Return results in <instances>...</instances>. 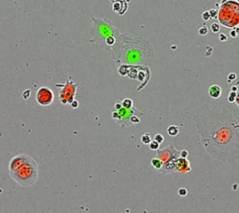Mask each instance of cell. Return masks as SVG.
I'll use <instances>...</instances> for the list:
<instances>
[{
	"label": "cell",
	"mask_w": 239,
	"mask_h": 213,
	"mask_svg": "<svg viewBox=\"0 0 239 213\" xmlns=\"http://www.w3.org/2000/svg\"><path fill=\"white\" fill-rule=\"evenodd\" d=\"M114 108L116 110H119L120 109H122V101H117L116 103H115L114 105Z\"/></svg>",
	"instance_id": "cell-28"
},
{
	"label": "cell",
	"mask_w": 239,
	"mask_h": 213,
	"mask_svg": "<svg viewBox=\"0 0 239 213\" xmlns=\"http://www.w3.org/2000/svg\"><path fill=\"white\" fill-rule=\"evenodd\" d=\"M202 19L204 20V21H206V22L209 21L211 18H210V15H209L208 11H204V12L202 13Z\"/></svg>",
	"instance_id": "cell-23"
},
{
	"label": "cell",
	"mask_w": 239,
	"mask_h": 213,
	"mask_svg": "<svg viewBox=\"0 0 239 213\" xmlns=\"http://www.w3.org/2000/svg\"><path fill=\"white\" fill-rule=\"evenodd\" d=\"M188 155H189L188 151H186V150H182V151H180V157H182V158H187Z\"/></svg>",
	"instance_id": "cell-26"
},
{
	"label": "cell",
	"mask_w": 239,
	"mask_h": 213,
	"mask_svg": "<svg viewBox=\"0 0 239 213\" xmlns=\"http://www.w3.org/2000/svg\"><path fill=\"white\" fill-rule=\"evenodd\" d=\"M236 93L237 92H233V91H231L228 97H227V99L230 102V103H234V100H236Z\"/></svg>",
	"instance_id": "cell-20"
},
{
	"label": "cell",
	"mask_w": 239,
	"mask_h": 213,
	"mask_svg": "<svg viewBox=\"0 0 239 213\" xmlns=\"http://www.w3.org/2000/svg\"><path fill=\"white\" fill-rule=\"evenodd\" d=\"M10 175L20 186L30 187L38 179V165L31 156L18 154L10 161Z\"/></svg>",
	"instance_id": "cell-3"
},
{
	"label": "cell",
	"mask_w": 239,
	"mask_h": 213,
	"mask_svg": "<svg viewBox=\"0 0 239 213\" xmlns=\"http://www.w3.org/2000/svg\"><path fill=\"white\" fill-rule=\"evenodd\" d=\"M115 64L148 66L154 61V49L149 40L128 33H121L109 52Z\"/></svg>",
	"instance_id": "cell-2"
},
{
	"label": "cell",
	"mask_w": 239,
	"mask_h": 213,
	"mask_svg": "<svg viewBox=\"0 0 239 213\" xmlns=\"http://www.w3.org/2000/svg\"><path fill=\"white\" fill-rule=\"evenodd\" d=\"M156 157L164 163L163 167L158 170L159 172L162 174L174 173L176 172V161L178 157H180V151L175 148L173 144H170L164 149H159Z\"/></svg>",
	"instance_id": "cell-6"
},
{
	"label": "cell",
	"mask_w": 239,
	"mask_h": 213,
	"mask_svg": "<svg viewBox=\"0 0 239 213\" xmlns=\"http://www.w3.org/2000/svg\"><path fill=\"white\" fill-rule=\"evenodd\" d=\"M70 106H72L73 109H77L78 106H79V102H78V101H76V100H74V101L72 102V103L70 104Z\"/></svg>",
	"instance_id": "cell-29"
},
{
	"label": "cell",
	"mask_w": 239,
	"mask_h": 213,
	"mask_svg": "<svg viewBox=\"0 0 239 213\" xmlns=\"http://www.w3.org/2000/svg\"><path fill=\"white\" fill-rule=\"evenodd\" d=\"M151 165H152V167L156 169V170H160V169L163 167V165H164V163H163V161H161L159 158L155 157V158L151 159Z\"/></svg>",
	"instance_id": "cell-12"
},
{
	"label": "cell",
	"mask_w": 239,
	"mask_h": 213,
	"mask_svg": "<svg viewBox=\"0 0 239 213\" xmlns=\"http://www.w3.org/2000/svg\"><path fill=\"white\" fill-rule=\"evenodd\" d=\"M210 29H211V31H212L213 33H219V32H220V29H221L220 23H211Z\"/></svg>",
	"instance_id": "cell-16"
},
{
	"label": "cell",
	"mask_w": 239,
	"mask_h": 213,
	"mask_svg": "<svg viewBox=\"0 0 239 213\" xmlns=\"http://www.w3.org/2000/svg\"><path fill=\"white\" fill-rule=\"evenodd\" d=\"M55 86L61 88L59 92V99L63 105H70L75 100V96L77 93V84L72 80L69 79L65 84L56 83Z\"/></svg>",
	"instance_id": "cell-8"
},
{
	"label": "cell",
	"mask_w": 239,
	"mask_h": 213,
	"mask_svg": "<svg viewBox=\"0 0 239 213\" xmlns=\"http://www.w3.org/2000/svg\"><path fill=\"white\" fill-rule=\"evenodd\" d=\"M234 29H236V34L239 36V27H237V26L234 27Z\"/></svg>",
	"instance_id": "cell-32"
},
{
	"label": "cell",
	"mask_w": 239,
	"mask_h": 213,
	"mask_svg": "<svg viewBox=\"0 0 239 213\" xmlns=\"http://www.w3.org/2000/svg\"><path fill=\"white\" fill-rule=\"evenodd\" d=\"M218 10L217 9H212V10H209L208 12H209V15H210V18L211 19H215L218 17Z\"/></svg>",
	"instance_id": "cell-21"
},
{
	"label": "cell",
	"mask_w": 239,
	"mask_h": 213,
	"mask_svg": "<svg viewBox=\"0 0 239 213\" xmlns=\"http://www.w3.org/2000/svg\"><path fill=\"white\" fill-rule=\"evenodd\" d=\"M36 99L40 106H50L54 100V94L49 87L42 86L37 91Z\"/></svg>",
	"instance_id": "cell-9"
},
{
	"label": "cell",
	"mask_w": 239,
	"mask_h": 213,
	"mask_svg": "<svg viewBox=\"0 0 239 213\" xmlns=\"http://www.w3.org/2000/svg\"><path fill=\"white\" fill-rule=\"evenodd\" d=\"M153 140H155V141H157L159 144H162L163 142L165 141V137H164V136L162 135V134H156V135L154 136V139H153Z\"/></svg>",
	"instance_id": "cell-19"
},
{
	"label": "cell",
	"mask_w": 239,
	"mask_h": 213,
	"mask_svg": "<svg viewBox=\"0 0 239 213\" xmlns=\"http://www.w3.org/2000/svg\"><path fill=\"white\" fill-rule=\"evenodd\" d=\"M135 115L141 117L144 115V113L141 112L140 110H138L137 109L134 108V106L129 109L122 108L119 110H115V111L111 113L112 119L116 121V123L119 125H121L122 127H128L130 124H131V119H132V117Z\"/></svg>",
	"instance_id": "cell-7"
},
{
	"label": "cell",
	"mask_w": 239,
	"mask_h": 213,
	"mask_svg": "<svg viewBox=\"0 0 239 213\" xmlns=\"http://www.w3.org/2000/svg\"><path fill=\"white\" fill-rule=\"evenodd\" d=\"M230 37L233 38H236L238 37V35L236 34V29H234V28L230 31Z\"/></svg>",
	"instance_id": "cell-27"
},
{
	"label": "cell",
	"mask_w": 239,
	"mask_h": 213,
	"mask_svg": "<svg viewBox=\"0 0 239 213\" xmlns=\"http://www.w3.org/2000/svg\"><path fill=\"white\" fill-rule=\"evenodd\" d=\"M150 146V149L151 151H158L159 149H160V144L158 143L157 141L155 140H151V142L149 144Z\"/></svg>",
	"instance_id": "cell-17"
},
{
	"label": "cell",
	"mask_w": 239,
	"mask_h": 213,
	"mask_svg": "<svg viewBox=\"0 0 239 213\" xmlns=\"http://www.w3.org/2000/svg\"><path fill=\"white\" fill-rule=\"evenodd\" d=\"M237 90H238V88L236 87V86H233L232 90H231V91H233V92H237Z\"/></svg>",
	"instance_id": "cell-31"
},
{
	"label": "cell",
	"mask_w": 239,
	"mask_h": 213,
	"mask_svg": "<svg viewBox=\"0 0 239 213\" xmlns=\"http://www.w3.org/2000/svg\"><path fill=\"white\" fill-rule=\"evenodd\" d=\"M221 25L228 28H234L239 25V4L234 0H222L218 11Z\"/></svg>",
	"instance_id": "cell-5"
},
{
	"label": "cell",
	"mask_w": 239,
	"mask_h": 213,
	"mask_svg": "<svg viewBox=\"0 0 239 213\" xmlns=\"http://www.w3.org/2000/svg\"><path fill=\"white\" fill-rule=\"evenodd\" d=\"M167 133H168V135L171 136V137H176L178 135L179 133V129L177 125H170L168 128H167Z\"/></svg>",
	"instance_id": "cell-13"
},
{
	"label": "cell",
	"mask_w": 239,
	"mask_h": 213,
	"mask_svg": "<svg viewBox=\"0 0 239 213\" xmlns=\"http://www.w3.org/2000/svg\"><path fill=\"white\" fill-rule=\"evenodd\" d=\"M234 102H236V104L239 106V92L236 93V100H234Z\"/></svg>",
	"instance_id": "cell-30"
},
{
	"label": "cell",
	"mask_w": 239,
	"mask_h": 213,
	"mask_svg": "<svg viewBox=\"0 0 239 213\" xmlns=\"http://www.w3.org/2000/svg\"><path fill=\"white\" fill-rule=\"evenodd\" d=\"M191 170H192V168H191V165L188 159L178 157L176 161V171L180 172L182 174H187V173L191 172Z\"/></svg>",
	"instance_id": "cell-10"
},
{
	"label": "cell",
	"mask_w": 239,
	"mask_h": 213,
	"mask_svg": "<svg viewBox=\"0 0 239 213\" xmlns=\"http://www.w3.org/2000/svg\"><path fill=\"white\" fill-rule=\"evenodd\" d=\"M178 195L180 196H185L187 195V190L185 188H180L178 189Z\"/></svg>",
	"instance_id": "cell-25"
},
{
	"label": "cell",
	"mask_w": 239,
	"mask_h": 213,
	"mask_svg": "<svg viewBox=\"0 0 239 213\" xmlns=\"http://www.w3.org/2000/svg\"><path fill=\"white\" fill-rule=\"evenodd\" d=\"M208 28L206 25H203L198 29V34L200 36H206L208 35Z\"/></svg>",
	"instance_id": "cell-18"
},
{
	"label": "cell",
	"mask_w": 239,
	"mask_h": 213,
	"mask_svg": "<svg viewBox=\"0 0 239 213\" xmlns=\"http://www.w3.org/2000/svg\"><path fill=\"white\" fill-rule=\"evenodd\" d=\"M237 92H239V88H238V90H237Z\"/></svg>",
	"instance_id": "cell-34"
},
{
	"label": "cell",
	"mask_w": 239,
	"mask_h": 213,
	"mask_svg": "<svg viewBox=\"0 0 239 213\" xmlns=\"http://www.w3.org/2000/svg\"><path fill=\"white\" fill-rule=\"evenodd\" d=\"M219 39H220L221 42H226L228 40V36L224 33H221L220 36H219Z\"/></svg>",
	"instance_id": "cell-22"
},
{
	"label": "cell",
	"mask_w": 239,
	"mask_h": 213,
	"mask_svg": "<svg viewBox=\"0 0 239 213\" xmlns=\"http://www.w3.org/2000/svg\"><path fill=\"white\" fill-rule=\"evenodd\" d=\"M236 2H237V3L239 4V0H236Z\"/></svg>",
	"instance_id": "cell-33"
},
{
	"label": "cell",
	"mask_w": 239,
	"mask_h": 213,
	"mask_svg": "<svg viewBox=\"0 0 239 213\" xmlns=\"http://www.w3.org/2000/svg\"><path fill=\"white\" fill-rule=\"evenodd\" d=\"M236 73H230L229 75H228V82H232L233 81H234L236 79Z\"/></svg>",
	"instance_id": "cell-24"
},
{
	"label": "cell",
	"mask_w": 239,
	"mask_h": 213,
	"mask_svg": "<svg viewBox=\"0 0 239 213\" xmlns=\"http://www.w3.org/2000/svg\"><path fill=\"white\" fill-rule=\"evenodd\" d=\"M208 94L210 97L214 98V99H218L221 96V88L217 84L211 85L208 89Z\"/></svg>",
	"instance_id": "cell-11"
},
{
	"label": "cell",
	"mask_w": 239,
	"mask_h": 213,
	"mask_svg": "<svg viewBox=\"0 0 239 213\" xmlns=\"http://www.w3.org/2000/svg\"><path fill=\"white\" fill-rule=\"evenodd\" d=\"M200 143L214 159L239 160V122L223 106L204 104L193 115Z\"/></svg>",
	"instance_id": "cell-1"
},
{
	"label": "cell",
	"mask_w": 239,
	"mask_h": 213,
	"mask_svg": "<svg viewBox=\"0 0 239 213\" xmlns=\"http://www.w3.org/2000/svg\"><path fill=\"white\" fill-rule=\"evenodd\" d=\"M140 139L142 141V143L143 144H146V145H149L150 142H151V137H150V135L149 133H145V134H143V135L141 136L140 137Z\"/></svg>",
	"instance_id": "cell-15"
},
{
	"label": "cell",
	"mask_w": 239,
	"mask_h": 213,
	"mask_svg": "<svg viewBox=\"0 0 239 213\" xmlns=\"http://www.w3.org/2000/svg\"><path fill=\"white\" fill-rule=\"evenodd\" d=\"M92 19L93 28L91 30V34L93 36V40L107 52H109L110 48L115 44L121 35V31L107 18H95L92 16Z\"/></svg>",
	"instance_id": "cell-4"
},
{
	"label": "cell",
	"mask_w": 239,
	"mask_h": 213,
	"mask_svg": "<svg viewBox=\"0 0 239 213\" xmlns=\"http://www.w3.org/2000/svg\"><path fill=\"white\" fill-rule=\"evenodd\" d=\"M122 108L129 109L131 108H133V100L130 99V98H125V99H123L122 101Z\"/></svg>",
	"instance_id": "cell-14"
}]
</instances>
